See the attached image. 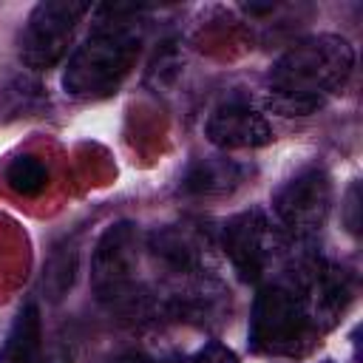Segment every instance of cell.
<instances>
[{
	"mask_svg": "<svg viewBox=\"0 0 363 363\" xmlns=\"http://www.w3.org/2000/svg\"><path fill=\"white\" fill-rule=\"evenodd\" d=\"M349 301V272L306 250L258 286L250 315V346L269 357H303L337 323Z\"/></svg>",
	"mask_w": 363,
	"mask_h": 363,
	"instance_id": "1",
	"label": "cell"
},
{
	"mask_svg": "<svg viewBox=\"0 0 363 363\" xmlns=\"http://www.w3.org/2000/svg\"><path fill=\"white\" fill-rule=\"evenodd\" d=\"M354 68L346 37L315 34L286 48L267 71V105L281 116H309L343 91Z\"/></svg>",
	"mask_w": 363,
	"mask_h": 363,
	"instance_id": "2",
	"label": "cell"
},
{
	"mask_svg": "<svg viewBox=\"0 0 363 363\" xmlns=\"http://www.w3.org/2000/svg\"><path fill=\"white\" fill-rule=\"evenodd\" d=\"M145 40L142 11L133 6H99L88 37L74 48L62 71V88L74 99L111 96L130 74Z\"/></svg>",
	"mask_w": 363,
	"mask_h": 363,
	"instance_id": "3",
	"label": "cell"
},
{
	"mask_svg": "<svg viewBox=\"0 0 363 363\" xmlns=\"http://www.w3.org/2000/svg\"><path fill=\"white\" fill-rule=\"evenodd\" d=\"M221 250L230 258L233 269L247 284H264L286 269L301 252L315 250L292 241L264 210H244L224 221Z\"/></svg>",
	"mask_w": 363,
	"mask_h": 363,
	"instance_id": "4",
	"label": "cell"
},
{
	"mask_svg": "<svg viewBox=\"0 0 363 363\" xmlns=\"http://www.w3.org/2000/svg\"><path fill=\"white\" fill-rule=\"evenodd\" d=\"M91 284L111 309L150 312V289L139 281V235L133 224L122 221L102 233L94 250Z\"/></svg>",
	"mask_w": 363,
	"mask_h": 363,
	"instance_id": "5",
	"label": "cell"
},
{
	"mask_svg": "<svg viewBox=\"0 0 363 363\" xmlns=\"http://www.w3.org/2000/svg\"><path fill=\"white\" fill-rule=\"evenodd\" d=\"M332 207V184L320 167H303L286 179L272 196L275 224L298 244L315 247Z\"/></svg>",
	"mask_w": 363,
	"mask_h": 363,
	"instance_id": "6",
	"label": "cell"
},
{
	"mask_svg": "<svg viewBox=\"0 0 363 363\" xmlns=\"http://www.w3.org/2000/svg\"><path fill=\"white\" fill-rule=\"evenodd\" d=\"M91 11L88 3H77V0H45L37 3L20 31V60L34 68V71H48L54 68L74 34L77 26L82 23V17Z\"/></svg>",
	"mask_w": 363,
	"mask_h": 363,
	"instance_id": "7",
	"label": "cell"
},
{
	"mask_svg": "<svg viewBox=\"0 0 363 363\" xmlns=\"http://www.w3.org/2000/svg\"><path fill=\"white\" fill-rule=\"evenodd\" d=\"M150 255L159 261L164 272L173 278H196L213 275L210 269V238L201 227L193 224H170L147 235Z\"/></svg>",
	"mask_w": 363,
	"mask_h": 363,
	"instance_id": "8",
	"label": "cell"
},
{
	"mask_svg": "<svg viewBox=\"0 0 363 363\" xmlns=\"http://www.w3.org/2000/svg\"><path fill=\"white\" fill-rule=\"evenodd\" d=\"M204 136L221 150H247L267 145L272 139V128L264 113H258L244 99H227L207 116Z\"/></svg>",
	"mask_w": 363,
	"mask_h": 363,
	"instance_id": "9",
	"label": "cell"
},
{
	"mask_svg": "<svg viewBox=\"0 0 363 363\" xmlns=\"http://www.w3.org/2000/svg\"><path fill=\"white\" fill-rule=\"evenodd\" d=\"M244 179H247V167L241 162L224 159V156H210V159H199L187 167L182 187L193 196H224V193H233Z\"/></svg>",
	"mask_w": 363,
	"mask_h": 363,
	"instance_id": "10",
	"label": "cell"
},
{
	"mask_svg": "<svg viewBox=\"0 0 363 363\" xmlns=\"http://www.w3.org/2000/svg\"><path fill=\"white\" fill-rule=\"evenodd\" d=\"M43 354V326H40V309L34 303H26L3 346H0V363H40Z\"/></svg>",
	"mask_w": 363,
	"mask_h": 363,
	"instance_id": "11",
	"label": "cell"
},
{
	"mask_svg": "<svg viewBox=\"0 0 363 363\" xmlns=\"http://www.w3.org/2000/svg\"><path fill=\"white\" fill-rule=\"evenodd\" d=\"M6 182L20 196H37L48 182V167L37 156H14L6 164Z\"/></svg>",
	"mask_w": 363,
	"mask_h": 363,
	"instance_id": "12",
	"label": "cell"
},
{
	"mask_svg": "<svg viewBox=\"0 0 363 363\" xmlns=\"http://www.w3.org/2000/svg\"><path fill=\"white\" fill-rule=\"evenodd\" d=\"M74 269H77V252H54L51 261L45 264V275H43V289L48 292V298H62L65 289L74 281Z\"/></svg>",
	"mask_w": 363,
	"mask_h": 363,
	"instance_id": "13",
	"label": "cell"
},
{
	"mask_svg": "<svg viewBox=\"0 0 363 363\" xmlns=\"http://www.w3.org/2000/svg\"><path fill=\"white\" fill-rule=\"evenodd\" d=\"M187 363H238V357H235V352L227 349L224 343L210 340V343H204Z\"/></svg>",
	"mask_w": 363,
	"mask_h": 363,
	"instance_id": "14",
	"label": "cell"
},
{
	"mask_svg": "<svg viewBox=\"0 0 363 363\" xmlns=\"http://www.w3.org/2000/svg\"><path fill=\"white\" fill-rule=\"evenodd\" d=\"M346 224L352 233H357V224H360L357 221V184H352L346 193Z\"/></svg>",
	"mask_w": 363,
	"mask_h": 363,
	"instance_id": "15",
	"label": "cell"
},
{
	"mask_svg": "<svg viewBox=\"0 0 363 363\" xmlns=\"http://www.w3.org/2000/svg\"><path fill=\"white\" fill-rule=\"evenodd\" d=\"M119 363H153V360H147V357H128V360H119Z\"/></svg>",
	"mask_w": 363,
	"mask_h": 363,
	"instance_id": "16",
	"label": "cell"
}]
</instances>
